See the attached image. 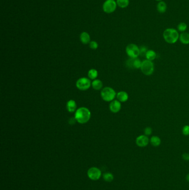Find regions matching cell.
Instances as JSON below:
<instances>
[{
    "label": "cell",
    "instance_id": "cell-4",
    "mask_svg": "<svg viewBox=\"0 0 189 190\" xmlns=\"http://www.w3.org/2000/svg\"><path fill=\"white\" fill-rule=\"evenodd\" d=\"M141 71L143 74L146 76H150L153 74L154 71V65L153 61L148 60H145L142 61Z\"/></svg>",
    "mask_w": 189,
    "mask_h": 190
},
{
    "label": "cell",
    "instance_id": "cell-3",
    "mask_svg": "<svg viewBox=\"0 0 189 190\" xmlns=\"http://www.w3.org/2000/svg\"><path fill=\"white\" fill-rule=\"evenodd\" d=\"M100 95L102 99L106 102L112 101L116 96V92L114 90L109 87L104 88L101 91Z\"/></svg>",
    "mask_w": 189,
    "mask_h": 190
},
{
    "label": "cell",
    "instance_id": "cell-12",
    "mask_svg": "<svg viewBox=\"0 0 189 190\" xmlns=\"http://www.w3.org/2000/svg\"><path fill=\"white\" fill-rule=\"evenodd\" d=\"M116 98L121 103H125L129 99V96L126 92L120 91L116 94Z\"/></svg>",
    "mask_w": 189,
    "mask_h": 190
},
{
    "label": "cell",
    "instance_id": "cell-16",
    "mask_svg": "<svg viewBox=\"0 0 189 190\" xmlns=\"http://www.w3.org/2000/svg\"><path fill=\"white\" fill-rule=\"evenodd\" d=\"M80 40L83 44H88L90 43L91 37L87 32H83L80 34Z\"/></svg>",
    "mask_w": 189,
    "mask_h": 190
},
{
    "label": "cell",
    "instance_id": "cell-22",
    "mask_svg": "<svg viewBox=\"0 0 189 190\" xmlns=\"http://www.w3.org/2000/svg\"><path fill=\"white\" fill-rule=\"evenodd\" d=\"M103 177L106 182H111L114 179V176L112 173L110 172H106L104 173L103 175Z\"/></svg>",
    "mask_w": 189,
    "mask_h": 190
},
{
    "label": "cell",
    "instance_id": "cell-25",
    "mask_svg": "<svg viewBox=\"0 0 189 190\" xmlns=\"http://www.w3.org/2000/svg\"><path fill=\"white\" fill-rule=\"evenodd\" d=\"M140 48V55L146 56V53L149 50L145 46H142Z\"/></svg>",
    "mask_w": 189,
    "mask_h": 190
},
{
    "label": "cell",
    "instance_id": "cell-20",
    "mask_svg": "<svg viewBox=\"0 0 189 190\" xmlns=\"http://www.w3.org/2000/svg\"><path fill=\"white\" fill-rule=\"evenodd\" d=\"M116 4L119 7L124 8L128 6L129 0H116Z\"/></svg>",
    "mask_w": 189,
    "mask_h": 190
},
{
    "label": "cell",
    "instance_id": "cell-14",
    "mask_svg": "<svg viewBox=\"0 0 189 190\" xmlns=\"http://www.w3.org/2000/svg\"><path fill=\"white\" fill-rule=\"evenodd\" d=\"M157 10L160 14H164L167 10V5L164 1H160L157 5Z\"/></svg>",
    "mask_w": 189,
    "mask_h": 190
},
{
    "label": "cell",
    "instance_id": "cell-28",
    "mask_svg": "<svg viewBox=\"0 0 189 190\" xmlns=\"http://www.w3.org/2000/svg\"><path fill=\"white\" fill-rule=\"evenodd\" d=\"M182 157L183 158V160H185V161H189V154L188 153H184L182 154Z\"/></svg>",
    "mask_w": 189,
    "mask_h": 190
},
{
    "label": "cell",
    "instance_id": "cell-10",
    "mask_svg": "<svg viewBox=\"0 0 189 190\" xmlns=\"http://www.w3.org/2000/svg\"><path fill=\"white\" fill-rule=\"evenodd\" d=\"M142 62L138 59H129L127 61L128 66L129 67H131L132 69H139L141 68Z\"/></svg>",
    "mask_w": 189,
    "mask_h": 190
},
{
    "label": "cell",
    "instance_id": "cell-26",
    "mask_svg": "<svg viewBox=\"0 0 189 190\" xmlns=\"http://www.w3.org/2000/svg\"><path fill=\"white\" fill-rule=\"evenodd\" d=\"M144 135L147 136H149L151 135L153 133V129L150 127H146L144 130Z\"/></svg>",
    "mask_w": 189,
    "mask_h": 190
},
{
    "label": "cell",
    "instance_id": "cell-5",
    "mask_svg": "<svg viewBox=\"0 0 189 190\" xmlns=\"http://www.w3.org/2000/svg\"><path fill=\"white\" fill-rule=\"evenodd\" d=\"M126 53L131 59L138 58L140 56V48L135 44H129L126 48Z\"/></svg>",
    "mask_w": 189,
    "mask_h": 190
},
{
    "label": "cell",
    "instance_id": "cell-1",
    "mask_svg": "<svg viewBox=\"0 0 189 190\" xmlns=\"http://www.w3.org/2000/svg\"><path fill=\"white\" fill-rule=\"evenodd\" d=\"M91 116V111L86 107H80L77 109L75 113V118L76 122L80 124H84L88 122Z\"/></svg>",
    "mask_w": 189,
    "mask_h": 190
},
{
    "label": "cell",
    "instance_id": "cell-6",
    "mask_svg": "<svg viewBox=\"0 0 189 190\" xmlns=\"http://www.w3.org/2000/svg\"><path fill=\"white\" fill-rule=\"evenodd\" d=\"M92 84L90 80L87 78L82 77L76 81V86L81 91H86L89 89Z\"/></svg>",
    "mask_w": 189,
    "mask_h": 190
},
{
    "label": "cell",
    "instance_id": "cell-15",
    "mask_svg": "<svg viewBox=\"0 0 189 190\" xmlns=\"http://www.w3.org/2000/svg\"><path fill=\"white\" fill-rule=\"evenodd\" d=\"M179 40L182 44H189V33L187 32H182L180 35Z\"/></svg>",
    "mask_w": 189,
    "mask_h": 190
},
{
    "label": "cell",
    "instance_id": "cell-7",
    "mask_svg": "<svg viewBox=\"0 0 189 190\" xmlns=\"http://www.w3.org/2000/svg\"><path fill=\"white\" fill-rule=\"evenodd\" d=\"M117 4L114 0H106L103 5V11L107 14H111L116 10Z\"/></svg>",
    "mask_w": 189,
    "mask_h": 190
},
{
    "label": "cell",
    "instance_id": "cell-8",
    "mask_svg": "<svg viewBox=\"0 0 189 190\" xmlns=\"http://www.w3.org/2000/svg\"><path fill=\"white\" fill-rule=\"evenodd\" d=\"M88 177L93 181H97L102 176L101 171L95 167H93L88 170Z\"/></svg>",
    "mask_w": 189,
    "mask_h": 190
},
{
    "label": "cell",
    "instance_id": "cell-2",
    "mask_svg": "<svg viewBox=\"0 0 189 190\" xmlns=\"http://www.w3.org/2000/svg\"><path fill=\"white\" fill-rule=\"evenodd\" d=\"M179 34L177 30L169 28L165 29L163 32V37L165 41L170 44H174L176 43L179 39Z\"/></svg>",
    "mask_w": 189,
    "mask_h": 190
},
{
    "label": "cell",
    "instance_id": "cell-21",
    "mask_svg": "<svg viewBox=\"0 0 189 190\" xmlns=\"http://www.w3.org/2000/svg\"><path fill=\"white\" fill-rule=\"evenodd\" d=\"M98 75V71L95 69H91L88 71V76L92 80H95Z\"/></svg>",
    "mask_w": 189,
    "mask_h": 190
},
{
    "label": "cell",
    "instance_id": "cell-23",
    "mask_svg": "<svg viewBox=\"0 0 189 190\" xmlns=\"http://www.w3.org/2000/svg\"><path fill=\"white\" fill-rule=\"evenodd\" d=\"M187 28H188V26L184 22L180 23L178 26V31H179L180 32H184L187 29Z\"/></svg>",
    "mask_w": 189,
    "mask_h": 190
},
{
    "label": "cell",
    "instance_id": "cell-29",
    "mask_svg": "<svg viewBox=\"0 0 189 190\" xmlns=\"http://www.w3.org/2000/svg\"><path fill=\"white\" fill-rule=\"evenodd\" d=\"M76 120L75 117H74V118H70L69 119L68 122H69V124L72 125V124H74L76 123Z\"/></svg>",
    "mask_w": 189,
    "mask_h": 190
},
{
    "label": "cell",
    "instance_id": "cell-31",
    "mask_svg": "<svg viewBox=\"0 0 189 190\" xmlns=\"http://www.w3.org/2000/svg\"><path fill=\"white\" fill-rule=\"evenodd\" d=\"M156 1H159V2H160V1H162L163 0H156Z\"/></svg>",
    "mask_w": 189,
    "mask_h": 190
},
{
    "label": "cell",
    "instance_id": "cell-24",
    "mask_svg": "<svg viewBox=\"0 0 189 190\" xmlns=\"http://www.w3.org/2000/svg\"><path fill=\"white\" fill-rule=\"evenodd\" d=\"M182 133L183 135L188 136L189 135V125H185L182 129Z\"/></svg>",
    "mask_w": 189,
    "mask_h": 190
},
{
    "label": "cell",
    "instance_id": "cell-19",
    "mask_svg": "<svg viewBox=\"0 0 189 190\" xmlns=\"http://www.w3.org/2000/svg\"><path fill=\"white\" fill-rule=\"evenodd\" d=\"M92 86L95 90H99L103 87V83L100 80H94L92 82Z\"/></svg>",
    "mask_w": 189,
    "mask_h": 190
},
{
    "label": "cell",
    "instance_id": "cell-30",
    "mask_svg": "<svg viewBox=\"0 0 189 190\" xmlns=\"http://www.w3.org/2000/svg\"><path fill=\"white\" fill-rule=\"evenodd\" d=\"M186 181H187L188 182H189V173H188V174L186 175Z\"/></svg>",
    "mask_w": 189,
    "mask_h": 190
},
{
    "label": "cell",
    "instance_id": "cell-9",
    "mask_svg": "<svg viewBox=\"0 0 189 190\" xmlns=\"http://www.w3.org/2000/svg\"><path fill=\"white\" fill-rule=\"evenodd\" d=\"M149 142L150 139L148 136L145 135L139 136L135 139V142L136 145L140 147H145L147 146L149 144Z\"/></svg>",
    "mask_w": 189,
    "mask_h": 190
},
{
    "label": "cell",
    "instance_id": "cell-17",
    "mask_svg": "<svg viewBox=\"0 0 189 190\" xmlns=\"http://www.w3.org/2000/svg\"><path fill=\"white\" fill-rule=\"evenodd\" d=\"M150 142L153 146L158 147L160 146L161 141L159 137L157 136H153L150 139Z\"/></svg>",
    "mask_w": 189,
    "mask_h": 190
},
{
    "label": "cell",
    "instance_id": "cell-13",
    "mask_svg": "<svg viewBox=\"0 0 189 190\" xmlns=\"http://www.w3.org/2000/svg\"><path fill=\"white\" fill-rule=\"evenodd\" d=\"M67 109L69 112H74L76 111V103L73 100H70L67 103Z\"/></svg>",
    "mask_w": 189,
    "mask_h": 190
},
{
    "label": "cell",
    "instance_id": "cell-11",
    "mask_svg": "<svg viewBox=\"0 0 189 190\" xmlns=\"http://www.w3.org/2000/svg\"><path fill=\"white\" fill-rule=\"evenodd\" d=\"M122 105L118 100H113L109 105V109L113 113H118L120 111Z\"/></svg>",
    "mask_w": 189,
    "mask_h": 190
},
{
    "label": "cell",
    "instance_id": "cell-27",
    "mask_svg": "<svg viewBox=\"0 0 189 190\" xmlns=\"http://www.w3.org/2000/svg\"><path fill=\"white\" fill-rule=\"evenodd\" d=\"M89 47L92 50H96L98 47V44L95 41H91L89 43Z\"/></svg>",
    "mask_w": 189,
    "mask_h": 190
},
{
    "label": "cell",
    "instance_id": "cell-18",
    "mask_svg": "<svg viewBox=\"0 0 189 190\" xmlns=\"http://www.w3.org/2000/svg\"><path fill=\"white\" fill-rule=\"evenodd\" d=\"M156 53L152 50H149L146 53V60L153 61L156 58Z\"/></svg>",
    "mask_w": 189,
    "mask_h": 190
}]
</instances>
